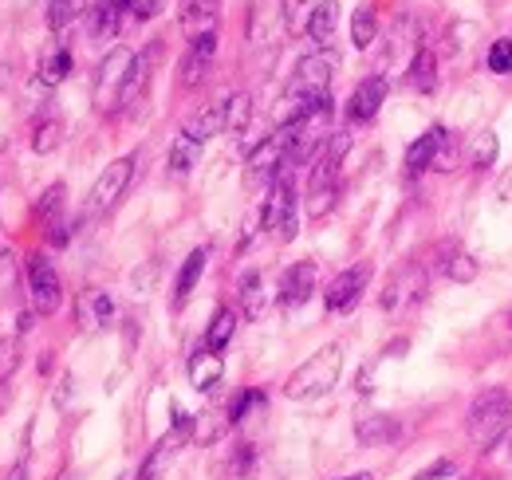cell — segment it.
<instances>
[{
    "label": "cell",
    "instance_id": "cell-23",
    "mask_svg": "<svg viewBox=\"0 0 512 480\" xmlns=\"http://www.w3.org/2000/svg\"><path fill=\"white\" fill-rule=\"evenodd\" d=\"M335 28H339V0H320L308 16V36L316 40V48H327L335 40Z\"/></svg>",
    "mask_w": 512,
    "mask_h": 480
},
{
    "label": "cell",
    "instance_id": "cell-4",
    "mask_svg": "<svg viewBox=\"0 0 512 480\" xmlns=\"http://www.w3.org/2000/svg\"><path fill=\"white\" fill-rule=\"evenodd\" d=\"M339 374H343V347L339 343H327L320 347L308 362H300L288 382H284V394L292 402H316L323 394H331L339 386Z\"/></svg>",
    "mask_w": 512,
    "mask_h": 480
},
{
    "label": "cell",
    "instance_id": "cell-11",
    "mask_svg": "<svg viewBox=\"0 0 512 480\" xmlns=\"http://www.w3.org/2000/svg\"><path fill=\"white\" fill-rule=\"evenodd\" d=\"M367 284H371V264H355V268L339 272V276L327 284V292H323V303H327V311H335V315L351 311L355 303L363 300Z\"/></svg>",
    "mask_w": 512,
    "mask_h": 480
},
{
    "label": "cell",
    "instance_id": "cell-44",
    "mask_svg": "<svg viewBox=\"0 0 512 480\" xmlns=\"http://www.w3.org/2000/svg\"><path fill=\"white\" fill-rule=\"evenodd\" d=\"M162 4H166V0H127V12L134 20H154V16L162 12Z\"/></svg>",
    "mask_w": 512,
    "mask_h": 480
},
{
    "label": "cell",
    "instance_id": "cell-26",
    "mask_svg": "<svg viewBox=\"0 0 512 480\" xmlns=\"http://www.w3.org/2000/svg\"><path fill=\"white\" fill-rule=\"evenodd\" d=\"M237 300H241V315L245 319H260L264 315V276L260 272H245L237 284Z\"/></svg>",
    "mask_w": 512,
    "mask_h": 480
},
{
    "label": "cell",
    "instance_id": "cell-29",
    "mask_svg": "<svg viewBox=\"0 0 512 480\" xmlns=\"http://www.w3.org/2000/svg\"><path fill=\"white\" fill-rule=\"evenodd\" d=\"M67 71H71V52H67V48H52V52L40 56L36 79H40L44 87H60L67 79Z\"/></svg>",
    "mask_w": 512,
    "mask_h": 480
},
{
    "label": "cell",
    "instance_id": "cell-20",
    "mask_svg": "<svg viewBox=\"0 0 512 480\" xmlns=\"http://www.w3.org/2000/svg\"><path fill=\"white\" fill-rule=\"evenodd\" d=\"M442 138H446V126H430L426 134H418V138L406 146V174L430 170V166H434V154H438V146H442Z\"/></svg>",
    "mask_w": 512,
    "mask_h": 480
},
{
    "label": "cell",
    "instance_id": "cell-5",
    "mask_svg": "<svg viewBox=\"0 0 512 480\" xmlns=\"http://www.w3.org/2000/svg\"><path fill=\"white\" fill-rule=\"evenodd\" d=\"M260 225L280 244L296 240V233H300V197H296V185H292V170H284L280 178L272 181L264 213H260Z\"/></svg>",
    "mask_w": 512,
    "mask_h": 480
},
{
    "label": "cell",
    "instance_id": "cell-42",
    "mask_svg": "<svg viewBox=\"0 0 512 480\" xmlns=\"http://www.w3.org/2000/svg\"><path fill=\"white\" fill-rule=\"evenodd\" d=\"M308 0H284V28L288 32H304L308 28Z\"/></svg>",
    "mask_w": 512,
    "mask_h": 480
},
{
    "label": "cell",
    "instance_id": "cell-33",
    "mask_svg": "<svg viewBox=\"0 0 512 480\" xmlns=\"http://www.w3.org/2000/svg\"><path fill=\"white\" fill-rule=\"evenodd\" d=\"M256 465H260L256 445L245 441V445H237V449H233V457H229V465H225V480H253Z\"/></svg>",
    "mask_w": 512,
    "mask_h": 480
},
{
    "label": "cell",
    "instance_id": "cell-30",
    "mask_svg": "<svg viewBox=\"0 0 512 480\" xmlns=\"http://www.w3.org/2000/svg\"><path fill=\"white\" fill-rule=\"evenodd\" d=\"M375 36H379V16H375V8H371V4L355 8V16H351V44H355L359 52H367V48L375 44Z\"/></svg>",
    "mask_w": 512,
    "mask_h": 480
},
{
    "label": "cell",
    "instance_id": "cell-19",
    "mask_svg": "<svg viewBox=\"0 0 512 480\" xmlns=\"http://www.w3.org/2000/svg\"><path fill=\"white\" fill-rule=\"evenodd\" d=\"M221 378H225V359H221L217 351L201 347L197 355H190V386L193 390L209 394V390H217V386H221Z\"/></svg>",
    "mask_w": 512,
    "mask_h": 480
},
{
    "label": "cell",
    "instance_id": "cell-49",
    "mask_svg": "<svg viewBox=\"0 0 512 480\" xmlns=\"http://www.w3.org/2000/svg\"><path fill=\"white\" fill-rule=\"evenodd\" d=\"M509 323H512V315H509Z\"/></svg>",
    "mask_w": 512,
    "mask_h": 480
},
{
    "label": "cell",
    "instance_id": "cell-16",
    "mask_svg": "<svg viewBox=\"0 0 512 480\" xmlns=\"http://www.w3.org/2000/svg\"><path fill=\"white\" fill-rule=\"evenodd\" d=\"M316 280H320V272H316L312 260L292 264V268L280 276V303H284L288 311H292V307H304V303L312 300V292H316Z\"/></svg>",
    "mask_w": 512,
    "mask_h": 480
},
{
    "label": "cell",
    "instance_id": "cell-36",
    "mask_svg": "<svg viewBox=\"0 0 512 480\" xmlns=\"http://www.w3.org/2000/svg\"><path fill=\"white\" fill-rule=\"evenodd\" d=\"M442 268H446V276L453 284H473L477 280V260L469 252H449V260Z\"/></svg>",
    "mask_w": 512,
    "mask_h": 480
},
{
    "label": "cell",
    "instance_id": "cell-31",
    "mask_svg": "<svg viewBox=\"0 0 512 480\" xmlns=\"http://www.w3.org/2000/svg\"><path fill=\"white\" fill-rule=\"evenodd\" d=\"M249 119H253V95H245V91L229 95L225 99V134H245Z\"/></svg>",
    "mask_w": 512,
    "mask_h": 480
},
{
    "label": "cell",
    "instance_id": "cell-15",
    "mask_svg": "<svg viewBox=\"0 0 512 480\" xmlns=\"http://www.w3.org/2000/svg\"><path fill=\"white\" fill-rule=\"evenodd\" d=\"M426 296V272L422 268H402L390 276L383 292V307L386 311H406L410 303H418Z\"/></svg>",
    "mask_w": 512,
    "mask_h": 480
},
{
    "label": "cell",
    "instance_id": "cell-2",
    "mask_svg": "<svg viewBox=\"0 0 512 480\" xmlns=\"http://www.w3.org/2000/svg\"><path fill=\"white\" fill-rule=\"evenodd\" d=\"M351 150V134L347 130H331L327 142L316 150L312 158V170H308V197H304V209L312 221H323L335 201H339V170H343V158Z\"/></svg>",
    "mask_w": 512,
    "mask_h": 480
},
{
    "label": "cell",
    "instance_id": "cell-46",
    "mask_svg": "<svg viewBox=\"0 0 512 480\" xmlns=\"http://www.w3.org/2000/svg\"><path fill=\"white\" fill-rule=\"evenodd\" d=\"M339 480H375L371 473H355V477H339Z\"/></svg>",
    "mask_w": 512,
    "mask_h": 480
},
{
    "label": "cell",
    "instance_id": "cell-22",
    "mask_svg": "<svg viewBox=\"0 0 512 480\" xmlns=\"http://www.w3.org/2000/svg\"><path fill=\"white\" fill-rule=\"evenodd\" d=\"M205 264H209V248H205V244H201V248H193L190 256L182 260V268H178V280H174V307H182V303L193 296V288H197V280H201Z\"/></svg>",
    "mask_w": 512,
    "mask_h": 480
},
{
    "label": "cell",
    "instance_id": "cell-25",
    "mask_svg": "<svg viewBox=\"0 0 512 480\" xmlns=\"http://www.w3.org/2000/svg\"><path fill=\"white\" fill-rule=\"evenodd\" d=\"M150 67H154V48L142 52V56H134V67H130V79H127V91H123V107H119V111H130V107L146 95V87H150Z\"/></svg>",
    "mask_w": 512,
    "mask_h": 480
},
{
    "label": "cell",
    "instance_id": "cell-7",
    "mask_svg": "<svg viewBox=\"0 0 512 480\" xmlns=\"http://www.w3.org/2000/svg\"><path fill=\"white\" fill-rule=\"evenodd\" d=\"M288 158H292V126H280L272 138H264V142L256 146L253 154H249V162H245V181H249V189H260V185L272 189V181L280 178L284 170H292Z\"/></svg>",
    "mask_w": 512,
    "mask_h": 480
},
{
    "label": "cell",
    "instance_id": "cell-40",
    "mask_svg": "<svg viewBox=\"0 0 512 480\" xmlns=\"http://www.w3.org/2000/svg\"><path fill=\"white\" fill-rule=\"evenodd\" d=\"M44 16L52 32H64L67 24L75 20V0H44Z\"/></svg>",
    "mask_w": 512,
    "mask_h": 480
},
{
    "label": "cell",
    "instance_id": "cell-3",
    "mask_svg": "<svg viewBox=\"0 0 512 480\" xmlns=\"http://www.w3.org/2000/svg\"><path fill=\"white\" fill-rule=\"evenodd\" d=\"M509 425H512V394L505 386H489V390H481V394L473 398L469 418H465V433H469V441H473L481 453L497 449V445L505 441Z\"/></svg>",
    "mask_w": 512,
    "mask_h": 480
},
{
    "label": "cell",
    "instance_id": "cell-37",
    "mask_svg": "<svg viewBox=\"0 0 512 480\" xmlns=\"http://www.w3.org/2000/svg\"><path fill=\"white\" fill-rule=\"evenodd\" d=\"M260 406H268V394H264V390H241L237 402L229 406V425H241V421L249 418L253 410H260Z\"/></svg>",
    "mask_w": 512,
    "mask_h": 480
},
{
    "label": "cell",
    "instance_id": "cell-9",
    "mask_svg": "<svg viewBox=\"0 0 512 480\" xmlns=\"http://www.w3.org/2000/svg\"><path fill=\"white\" fill-rule=\"evenodd\" d=\"M28 296H32V311L36 315H56L60 311V303H64V284H60V272H56V264L44 256V252H36V256H28Z\"/></svg>",
    "mask_w": 512,
    "mask_h": 480
},
{
    "label": "cell",
    "instance_id": "cell-14",
    "mask_svg": "<svg viewBox=\"0 0 512 480\" xmlns=\"http://www.w3.org/2000/svg\"><path fill=\"white\" fill-rule=\"evenodd\" d=\"M383 103H386V79L383 75H367L351 91V99H347V119L355 122V126H363V122H371L383 111Z\"/></svg>",
    "mask_w": 512,
    "mask_h": 480
},
{
    "label": "cell",
    "instance_id": "cell-38",
    "mask_svg": "<svg viewBox=\"0 0 512 480\" xmlns=\"http://www.w3.org/2000/svg\"><path fill=\"white\" fill-rule=\"evenodd\" d=\"M497 150H501V146H497V134H489V130L477 134V138H473V158H469L473 170H489V166L497 162Z\"/></svg>",
    "mask_w": 512,
    "mask_h": 480
},
{
    "label": "cell",
    "instance_id": "cell-28",
    "mask_svg": "<svg viewBox=\"0 0 512 480\" xmlns=\"http://www.w3.org/2000/svg\"><path fill=\"white\" fill-rule=\"evenodd\" d=\"M201 150H205V146L193 142L190 134H178L174 146H170V174H174V178H186L193 166L201 162Z\"/></svg>",
    "mask_w": 512,
    "mask_h": 480
},
{
    "label": "cell",
    "instance_id": "cell-41",
    "mask_svg": "<svg viewBox=\"0 0 512 480\" xmlns=\"http://www.w3.org/2000/svg\"><path fill=\"white\" fill-rule=\"evenodd\" d=\"M489 71L493 75H512V40H493V48H489Z\"/></svg>",
    "mask_w": 512,
    "mask_h": 480
},
{
    "label": "cell",
    "instance_id": "cell-10",
    "mask_svg": "<svg viewBox=\"0 0 512 480\" xmlns=\"http://www.w3.org/2000/svg\"><path fill=\"white\" fill-rule=\"evenodd\" d=\"M134 154H123V158H115L99 178L91 185V197H87V209L95 213V217H103V213H111L119 201H123V193L130 189V178H134Z\"/></svg>",
    "mask_w": 512,
    "mask_h": 480
},
{
    "label": "cell",
    "instance_id": "cell-35",
    "mask_svg": "<svg viewBox=\"0 0 512 480\" xmlns=\"http://www.w3.org/2000/svg\"><path fill=\"white\" fill-rule=\"evenodd\" d=\"M79 307H87V327H107L115 319V300L107 292H91Z\"/></svg>",
    "mask_w": 512,
    "mask_h": 480
},
{
    "label": "cell",
    "instance_id": "cell-43",
    "mask_svg": "<svg viewBox=\"0 0 512 480\" xmlns=\"http://www.w3.org/2000/svg\"><path fill=\"white\" fill-rule=\"evenodd\" d=\"M20 366V343L16 339H0V382H8Z\"/></svg>",
    "mask_w": 512,
    "mask_h": 480
},
{
    "label": "cell",
    "instance_id": "cell-32",
    "mask_svg": "<svg viewBox=\"0 0 512 480\" xmlns=\"http://www.w3.org/2000/svg\"><path fill=\"white\" fill-rule=\"evenodd\" d=\"M64 181H56V185H48L44 193H40V201H36V217L44 221V229H52V225H60L64 221Z\"/></svg>",
    "mask_w": 512,
    "mask_h": 480
},
{
    "label": "cell",
    "instance_id": "cell-17",
    "mask_svg": "<svg viewBox=\"0 0 512 480\" xmlns=\"http://www.w3.org/2000/svg\"><path fill=\"white\" fill-rule=\"evenodd\" d=\"M178 20H182V32H186L190 40H197V36H209V32H217V20H221V0H182Z\"/></svg>",
    "mask_w": 512,
    "mask_h": 480
},
{
    "label": "cell",
    "instance_id": "cell-48",
    "mask_svg": "<svg viewBox=\"0 0 512 480\" xmlns=\"http://www.w3.org/2000/svg\"><path fill=\"white\" fill-rule=\"evenodd\" d=\"M64 480H75V477H64Z\"/></svg>",
    "mask_w": 512,
    "mask_h": 480
},
{
    "label": "cell",
    "instance_id": "cell-34",
    "mask_svg": "<svg viewBox=\"0 0 512 480\" xmlns=\"http://www.w3.org/2000/svg\"><path fill=\"white\" fill-rule=\"evenodd\" d=\"M60 142H64V122L56 119V115L36 122V130H32V150L36 154H52Z\"/></svg>",
    "mask_w": 512,
    "mask_h": 480
},
{
    "label": "cell",
    "instance_id": "cell-24",
    "mask_svg": "<svg viewBox=\"0 0 512 480\" xmlns=\"http://www.w3.org/2000/svg\"><path fill=\"white\" fill-rule=\"evenodd\" d=\"M406 79H410V87H414L418 95H434V87H438V60H434L430 48H418V52H414Z\"/></svg>",
    "mask_w": 512,
    "mask_h": 480
},
{
    "label": "cell",
    "instance_id": "cell-27",
    "mask_svg": "<svg viewBox=\"0 0 512 480\" xmlns=\"http://www.w3.org/2000/svg\"><path fill=\"white\" fill-rule=\"evenodd\" d=\"M233 335H237V311H233V307H217V315H213V323H209V331H205V347L221 355Z\"/></svg>",
    "mask_w": 512,
    "mask_h": 480
},
{
    "label": "cell",
    "instance_id": "cell-8",
    "mask_svg": "<svg viewBox=\"0 0 512 480\" xmlns=\"http://www.w3.org/2000/svg\"><path fill=\"white\" fill-rule=\"evenodd\" d=\"M193 437V418L186 414V410H178L174 406V425L154 441V449L146 453V461L138 465V473H134V480H162L166 473H170V465H174V457L190 445Z\"/></svg>",
    "mask_w": 512,
    "mask_h": 480
},
{
    "label": "cell",
    "instance_id": "cell-39",
    "mask_svg": "<svg viewBox=\"0 0 512 480\" xmlns=\"http://www.w3.org/2000/svg\"><path fill=\"white\" fill-rule=\"evenodd\" d=\"M457 166H461V142L446 130V138H442V146H438V154H434V166H430V170L449 174V170H457Z\"/></svg>",
    "mask_w": 512,
    "mask_h": 480
},
{
    "label": "cell",
    "instance_id": "cell-47",
    "mask_svg": "<svg viewBox=\"0 0 512 480\" xmlns=\"http://www.w3.org/2000/svg\"><path fill=\"white\" fill-rule=\"evenodd\" d=\"M119 480H134V477H130V473H123V477H119Z\"/></svg>",
    "mask_w": 512,
    "mask_h": 480
},
{
    "label": "cell",
    "instance_id": "cell-12",
    "mask_svg": "<svg viewBox=\"0 0 512 480\" xmlns=\"http://www.w3.org/2000/svg\"><path fill=\"white\" fill-rule=\"evenodd\" d=\"M213 56H217V32L190 40V52L178 63V83H182L186 91L201 87V83L209 79V71H213Z\"/></svg>",
    "mask_w": 512,
    "mask_h": 480
},
{
    "label": "cell",
    "instance_id": "cell-45",
    "mask_svg": "<svg viewBox=\"0 0 512 480\" xmlns=\"http://www.w3.org/2000/svg\"><path fill=\"white\" fill-rule=\"evenodd\" d=\"M457 469H453V461H438L434 469H426V473H418L414 480H442V477H453Z\"/></svg>",
    "mask_w": 512,
    "mask_h": 480
},
{
    "label": "cell",
    "instance_id": "cell-13",
    "mask_svg": "<svg viewBox=\"0 0 512 480\" xmlns=\"http://www.w3.org/2000/svg\"><path fill=\"white\" fill-rule=\"evenodd\" d=\"M127 16H130L127 0H95V4L87 8V32H91V40H99V44L119 40Z\"/></svg>",
    "mask_w": 512,
    "mask_h": 480
},
{
    "label": "cell",
    "instance_id": "cell-1",
    "mask_svg": "<svg viewBox=\"0 0 512 480\" xmlns=\"http://www.w3.org/2000/svg\"><path fill=\"white\" fill-rule=\"evenodd\" d=\"M335 67L339 56L331 48H320L312 56L296 63L292 79H288V91H284V107H280V126H292V122H304L308 115H316L320 107H331V79H335Z\"/></svg>",
    "mask_w": 512,
    "mask_h": 480
},
{
    "label": "cell",
    "instance_id": "cell-18",
    "mask_svg": "<svg viewBox=\"0 0 512 480\" xmlns=\"http://www.w3.org/2000/svg\"><path fill=\"white\" fill-rule=\"evenodd\" d=\"M355 437H359V445L379 449V445H390V441L402 437V425L390 414H363V418L355 421Z\"/></svg>",
    "mask_w": 512,
    "mask_h": 480
},
{
    "label": "cell",
    "instance_id": "cell-21",
    "mask_svg": "<svg viewBox=\"0 0 512 480\" xmlns=\"http://www.w3.org/2000/svg\"><path fill=\"white\" fill-rule=\"evenodd\" d=\"M182 134H190L193 142H209V138H217V134H225V99L221 103H209V107H201L197 115H193L186 126H182Z\"/></svg>",
    "mask_w": 512,
    "mask_h": 480
},
{
    "label": "cell",
    "instance_id": "cell-6",
    "mask_svg": "<svg viewBox=\"0 0 512 480\" xmlns=\"http://www.w3.org/2000/svg\"><path fill=\"white\" fill-rule=\"evenodd\" d=\"M130 67H134V52L130 48H111L99 71H95V83H91V99L103 115H119L123 107V91H127Z\"/></svg>",
    "mask_w": 512,
    "mask_h": 480
}]
</instances>
